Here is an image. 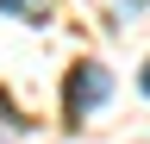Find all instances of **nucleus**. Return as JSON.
Segmentation results:
<instances>
[{
    "mask_svg": "<svg viewBox=\"0 0 150 144\" xmlns=\"http://www.w3.org/2000/svg\"><path fill=\"white\" fill-rule=\"evenodd\" d=\"M106 94H112L106 63H75V69H69V82H63V106H69V119H88Z\"/></svg>",
    "mask_w": 150,
    "mask_h": 144,
    "instance_id": "1",
    "label": "nucleus"
},
{
    "mask_svg": "<svg viewBox=\"0 0 150 144\" xmlns=\"http://www.w3.org/2000/svg\"><path fill=\"white\" fill-rule=\"evenodd\" d=\"M0 13H13V19H44V0H0Z\"/></svg>",
    "mask_w": 150,
    "mask_h": 144,
    "instance_id": "2",
    "label": "nucleus"
},
{
    "mask_svg": "<svg viewBox=\"0 0 150 144\" xmlns=\"http://www.w3.org/2000/svg\"><path fill=\"white\" fill-rule=\"evenodd\" d=\"M119 6H125V13H131V19H138V13H144V6H150V0H119Z\"/></svg>",
    "mask_w": 150,
    "mask_h": 144,
    "instance_id": "3",
    "label": "nucleus"
},
{
    "mask_svg": "<svg viewBox=\"0 0 150 144\" xmlns=\"http://www.w3.org/2000/svg\"><path fill=\"white\" fill-rule=\"evenodd\" d=\"M138 88H144V100H150V63H144V75H138Z\"/></svg>",
    "mask_w": 150,
    "mask_h": 144,
    "instance_id": "4",
    "label": "nucleus"
}]
</instances>
